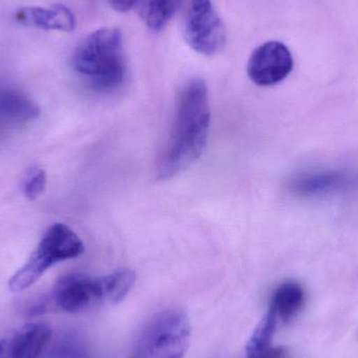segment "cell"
Instances as JSON below:
<instances>
[{"label":"cell","mask_w":358,"mask_h":358,"mask_svg":"<svg viewBox=\"0 0 358 358\" xmlns=\"http://www.w3.org/2000/svg\"><path fill=\"white\" fill-rule=\"evenodd\" d=\"M210 123L208 88L202 80H192L179 94L171 134L157 163V178H174L199 159Z\"/></svg>","instance_id":"6da1fadb"},{"label":"cell","mask_w":358,"mask_h":358,"mask_svg":"<svg viewBox=\"0 0 358 358\" xmlns=\"http://www.w3.org/2000/svg\"><path fill=\"white\" fill-rule=\"evenodd\" d=\"M136 282V273L121 269L104 277H90L81 273L67 275L59 280L50 296L29 307V315L52 311L80 313L102 305L123 301Z\"/></svg>","instance_id":"7a4b0ae2"},{"label":"cell","mask_w":358,"mask_h":358,"mask_svg":"<svg viewBox=\"0 0 358 358\" xmlns=\"http://www.w3.org/2000/svg\"><path fill=\"white\" fill-rule=\"evenodd\" d=\"M73 66L98 92L119 88L126 76L121 31L105 27L90 34L75 50Z\"/></svg>","instance_id":"3957f363"},{"label":"cell","mask_w":358,"mask_h":358,"mask_svg":"<svg viewBox=\"0 0 358 358\" xmlns=\"http://www.w3.org/2000/svg\"><path fill=\"white\" fill-rule=\"evenodd\" d=\"M191 340L187 315L167 309L151 317L134 341L129 358H183Z\"/></svg>","instance_id":"277c9868"},{"label":"cell","mask_w":358,"mask_h":358,"mask_svg":"<svg viewBox=\"0 0 358 358\" xmlns=\"http://www.w3.org/2000/svg\"><path fill=\"white\" fill-rule=\"evenodd\" d=\"M84 244L79 236L66 224L55 223L46 231L35 252L8 281L14 294L33 286L48 269L62 261L75 259L83 254Z\"/></svg>","instance_id":"5b68a950"},{"label":"cell","mask_w":358,"mask_h":358,"mask_svg":"<svg viewBox=\"0 0 358 358\" xmlns=\"http://www.w3.org/2000/svg\"><path fill=\"white\" fill-rule=\"evenodd\" d=\"M183 34L187 43L204 56L218 54L227 42L224 25L212 0H191Z\"/></svg>","instance_id":"8992f818"},{"label":"cell","mask_w":358,"mask_h":358,"mask_svg":"<svg viewBox=\"0 0 358 358\" xmlns=\"http://www.w3.org/2000/svg\"><path fill=\"white\" fill-rule=\"evenodd\" d=\"M294 58L289 48L279 41H269L254 50L248 63V75L258 86H273L289 76Z\"/></svg>","instance_id":"52a82bcc"},{"label":"cell","mask_w":358,"mask_h":358,"mask_svg":"<svg viewBox=\"0 0 358 358\" xmlns=\"http://www.w3.org/2000/svg\"><path fill=\"white\" fill-rule=\"evenodd\" d=\"M50 338L52 330L45 324H27L0 341V358H40Z\"/></svg>","instance_id":"ba28073f"},{"label":"cell","mask_w":358,"mask_h":358,"mask_svg":"<svg viewBox=\"0 0 358 358\" xmlns=\"http://www.w3.org/2000/svg\"><path fill=\"white\" fill-rule=\"evenodd\" d=\"M15 18L21 24L45 31L71 33L76 29V17L67 6L54 4L50 8L27 6L17 10Z\"/></svg>","instance_id":"9c48e42d"},{"label":"cell","mask_w":358,"mask_h":358,"mask_svg":"<svg viewBox=\"0 0 358 358\" xmlns=\"http://www.w3.org/2000/svg\"><path fill=\"white\" fill-rule=\"evenodd\" d=\"M306 292L299 282L286 281L278 286L271 296L269 310L279 321H292L304 308Z\"/></svg>","instance_id":"30bf717a"},{"label":"cell","mask_w":358,"mask_h":358,"mask_svg":"<svg viewBox=\"0 0 358 358\" xmlns=\"http://www.w3.org/2000/svg\"><path fill=\"white\" fill-rule=\"evenodd\" d=\"M39 115L38 105L25 94L15 90L0 92V123H24Z\"/></svg>","instance_id":"8fae6325"},{"label":"cell","mask_w":358,"mask_h":358,"mask_svg":"<svg viewBox=\"0 0 358 358\" xmlns=\"http://www.w3.org/2000/svg\"><path fill=\"white\" fill-rule=\"evenodd\" d=\"M182 0H140L141 18L153 31L163 29L180 8Z\"/></svg>","instance_id":"7c38bea8"},{"label":"cell","mask_w":358,"mask_h":358,"mask_svg":"<svg viewBox=\"0 0 358 358\" xmlns=\"http://www.w3.org/2000/svg\"><path fill=\"white\" fill-rule=\"evenodd\" d=\"M278 317L273 311L268 313L263 317L262 321L257 326L252 338L248 341L246 346V358H252L271 348L273 336L277 329Z\"/></svg>","instance_id":"4fadbf2b"},{"label":"cell","mask_w":358,"mask_h":358,"mask_svg":"<svg viewBox=\"0 0 358 358\" xmlns=\"http://www.w3.org/2000/svg\"><path fill=\"white\" fill-rule=\"evenodd\" d=\"M46 187V174L44 170L34 167L27 172L22 182L23 195L29 200L39 197Z\"/></svg>","instance_id":"5bb4252c"},{"label":"cell","mask_w":358,"mask_h":358,"mask_svg":"<svg viewBox=\"0 0 358 358\" xmlns=\"http://www.w3.org/2000/svg\"><path fill=\"white\" fill-rule=\"evenodd\" d=\"M252 358H289L287 350L282 347H271L268 350Z\"/></svg>","instance_id":"9a60e30c"},{"label":"cell","mask_w":358,"mask_h":358,"mask_svg":"<svg viewBox=\"0 0 358 358\" xmlns=\"http://www.w3.org/2000/svg\"><path fill=\"white\" fill-rule=\"evenodd\" d=\"M138 0H108L109 4L113 10L120 13H125L136 6Z\"/></svg>","instance_id":"2e32d148"}]
</instances>
